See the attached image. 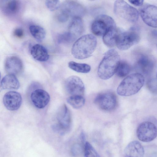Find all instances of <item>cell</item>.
Masks as SVG:
<instances>
[{
	"label": "cell",
	"mask_w": 157,
	"mask_h": 157,
	"mask_svg": "<svg viewBox=\"0 0 157 157\" xmlns=\"http://www.w3.org/2000/svg\"><path fill=\"white\" fill-rule=\"evenodd\" d=\"M23 66L21 59L17 56H10L6 58L5 63V68L8 74L15 75L21 73Z\"/></svg>",
	"instance_id": "14"
},
{
	"label": "cell",
	"mask_w": 157,
	"mask_h": 157,
	"mask_svg": "<svg viewBox=\"0 0 157 157\" xmlns=\"http://www.w3.org/2000/svg\"><path fill=\"white\" fill-rule=\"evenodd\" d=\"M120 31L117 29L116 26L108 30L103 36V40L105 44L109 47L116 46Z\"/></svg>",
	"instance_id": "21"
},
{
	"label": "cell",
	"mask_w": 157,
	"mask_h": 157,
	"mask_svg": "<svg viewBox=\"0 0 157 157\" xmlns=\"http://www.w3.org/2000/svg\"><path fill=\"white\" fill-rule=\"evenodd\" d=\"M67 91L71 96H82L84 94L85 86L81 79L76 76L68 77L65 82Z\"/></svg>",
	"instance_id": "12"
},
{
	"label": "cell",
	"mask_w": 157,
	"mask_h": 157,
	"mask_svg": "<svg viewBox=\"0 0 157 157\" xmlns=\"http://www.w3.org/2000/svg\"></svg>",
	"instance_id": "32"
},
{
	"label": "cell",
	"mask_w": 157,
	"mask_h": 157,
	"mask_svg": "<svg viewBox=\"0 0 157 157\" xmlns=\"http://www.w3.org/2000/svg\"><path fill=\"white\" fill-rule=\"evenodd\" d=\"M29 30L32 36L37 41H41L45 37V30L40 26L32 25L29 27Z\"/></svg>",
	"instance_id": "23"
},
{
	"label": "cell",
	"mask_w": 157,
	"mask_h": 157,
	"mask_svg": "<svg viewBox=\"0 0 157 157\" xmlns=\"http://www.w3.org/2000/svg\"><path fill=\"white\" fill-rule=\"evenodd\" d=\"M13 34L15 36L18 38H21L23 36L24 31L21 28H17L14 30Z\"/></svg>",
	"instance_id": "29"
},
{
	"label": "cell",
	"mask_w": 157,
	"mask_h": 157,
	"mask_svg": "<svg viewBox=\"0 0 157 157\" xmlns=\"http://www.w3.org/2000/svg\"><path fill=\"white\" fill-rule=\"evenodd\" d=\"M136 64L143 73L148 74L153 70L155 63L152 57L146 55H142L137 59Z\"/></svg>",
	"instance_id": "17"
},
{
	"label": "cell",
	"mask_w": 157,
	"mask_h": 157,
	"mask_svg": "<svg viewBox=\"0 0 157 157\" xmlns=\"http://www.w3.org/2000/svg\"><path fill=\"white\" fill-rule=\"evenodd\" d=\"M45 5L50 11H53L59 8L61 4L59 0H46Z\"/></svg>",
	"instance_id": "28"
},
{
	"label": "cell",
	"mask_w": 157,
	"mask_h": 157,
	"mask_svg": "<svg viewBox=\"0 0 157 157\" xmlns=\"http://www.w3.org/2000/svg\"><path fill=\"white\" fill-rule=\"evenodd\" d=\"M94 101L101 109L108 111L115 109L117 104L116 95L109 91L99 94L95 98Z\"/></svg>",
	"instance_id": "9"
},
{
	"label": "cell",
	"mask_w": 157,
	"mask_h": 157,
	"mask_svg": "<svg viewBox=\"0 0 157 157\" xmlns=\"http://www.w3.org/2000/svg\"><path fill=\"white\" fill-rule=\"evenodd\" d=\"M129 2L132 4L136 6H142L143 4V0H129Z\"/></svg>",
	"instance_id": "31"
},
{
	"label": "cell",
	"mask_w": 157,
	"mask_h": 157,
	"mask_svg": "<svg viewBox=\"0 0 157 157\" xmlns=\"http://www.w3.org/2000/svg\"><path fill=\"white\" fill-rule=\"evenodd\" d=\"M67 102L75 109L82 107L85 103V100L82 96H71L67 99Z\"/></svg>",
	"instance_id": "24"
},
{
	"label": "cell",
	"mask_w": 157,
	"mask_h": 157,
	"mask_svg": "<svg viewBox=\"0 0 157 157\" xmlns=\"http://www.w3.org/2000/svg\"><path fill=\"white\" fill-rule=\"evenodd\" d=\"M20 86V83L16 76L8 74L2 78L0 87L3 90H16Z\"/></svg>",
	"instance_id": "20"
},
{
	"label": "cell",
	"mask_w": 157,
	"mask_h": 157,
	"mask_svg": "<svg viewBox=\"0 0 157 157\" xmlns=\"http://www.w3.org/2000/svg\"><path fill=\"white\" fill-rule=\"evenodd\" d=\"M81 150V147L79 144H75L72 147V153L74 155H77L80 153Z\"/></svg>",
	"instance_id": "30"
},
{
	"label": "cell",
	"mask_w": 157,
	"mask_h": 157,
	"mask_svg": "<svg viewBox=\"0 0 157 157\" xmlns=\"http://www.w3.org/2000/svg\"><path fill=\"white\" fill-rule=\"evenodd\" d=\"M30 98L33 105L40 109L44 108L50 99L48 93L42 89H37L33 91L31 94Z\"/></svg>",
	"instance_id": "15"
},
{
	"label": "cell",
	"mask_w": 157,
	"mask_h": 157,
	"mask_svg": "<svg viewBox=\"0 0 157 157\" xmlns=\"http://www.w3.org/2000/svg\"><path fill=\"white\" fill-rule=\"evenodd\" d=\"M2 4L3 10L8 14H15L19 10L20 4L18 1L15 0L3 1Z\"/></svg>",
	"instance_id": "22"
},
{
	"label": "cell",
	"mask_w": 157,
	"mask_h": 157,
	"mask_svg": "<svg viewBox=\"0 0 157 157\" xmlns=\"http://www.w3.org/2000/svg\"><path fill=\"white\" fill-rule=\"evenodd\" d=\"M60 12L58 15L59 21L61 22L67 21L69 18L80 17L85 14L84 8L79 3L72 1H67L61 4Z\"/></svg>",
	"instance_id": "4"
},
{
	"label": "cell",
	"mask_w": 157,
	"mask_h": 157,
	"mask_svg": "<svg viewBox=\"0 0 157 157\" xmlns=\"http://www.w3.org/2000/svg\"><path fill=\"white\" fill-rule=\"evenodd\" d=\"M31 54L35 59L40 62L46 61L49 58L48 52L46 48L38 44H36L32 47Z\"/></svg>",
	"instance_id": "19"
},
{
	"label": "cell",
	"mask_w": 157,
	"mask_h": 157,
	"mask_svg": "<svg viewBox=\"0 0 157 157\" xmlns=\"http://www.w3.org/2000/svg\"><path fill=\"white\" fill-rule=\"evenodd\" d=\"M84 150L85 157H99L97 151L88 142H85Z\"/></svg>",
	"instance_id": "27"
},
{
	"label": "cell",
	"mask_w": 157,
	"mask_h": 157,
	"mask_svg": "<svg viewBox=\"0 0 157 157\" xmlns=\"http://www.w3.org/2000/svg\"><path fill=\"white\" fill-rule=\"evenodd\" d=\"M120 61V56L115 50L107 52L98 67L99 77L104 80L110 78L116 73Z\"/></svg>",
	"instance_id": "2"
},
{
	"label": "cell",
	"mask_w": 157,
	"mask_h": 157,
	"mask_svg": "<svg viewBox=\"0 0 157 157\" xmlns=\"http://www.w3.org/2000/svg\"><path fill=\"white\" fill-rule=\"evenodd\" d=\"M56 118L57 123L53 126L54 130L62 135L68 132L71 127V118L69 110L66 105L59 108Z\"/></svg>",
	"instance_id": "7"
},
{
	"label": "cell",
	"mask_w": 157,
	"mask_h": 157,
	"mask_svg": "<svg viewBox=\"0 0 157 157\" xmlns=\"http://www.w3.org/2000/svg\"><path fill=\"white\" fill-rule=\"evenodd\" d=\"M97 45L96 38L89 34L78 39L73 44L71 53L75 58L83 59L90 56L94 52Z\"/></svg>",
	"instance_id": "1"
},
{
	"label": "cell",
	"mask_w": 157,
	"mask_h": 157,
	"mask_svg": "<svg viewBox=\"0 0 157 157\" xmlns=\"http://www.w3.org/2000/svg\"><path fill=\"white\" fill-rule=\"evenodd\" d=\"M69 67L71 69L78 72L87 73L91 69L90 66L86 63H81L71 61L68 63Z\"/></svg>",
	"instance_id": "25"
},
{
	"label": "cell",
	"mask_w": 157,
	"mask_h": 157,
	"mask_svg": "<svg viewBox=\"0 0 157 157\" xmlns=\"http://www.w3.org/2000/svg\"><path fill=\"white\" fill-rule=\"evenodd\" d=\"M136 134L141 141L148 142L154 140L157 136V128L153 123L145 121L141 123L137 128Z\"/></svg>",
	"instance_id": "10"
},
{
	"label": "cell",
	"mask_w": 157,
	"mask_h": 157,
	"mask_svg": "<svg viewBox=\"0 0 157 157\" xmlns=\"http://www.w3.org/2000/svg\"><path fill=\"white\" fill-rule=\"evenodd\" d=\"M130 70V66L127 62L120 61L115 73L118 77H123L129 73Z\"/></svg>",
	"instance_id": "26"
},
{
	"label": "cell",
	"mask_w": 157,
	"mask_h": 157,
	"mask_svg": "<svg viewBox=\"0 0 157 157\" xmlns=\"http://www.w3.org/2000/svg\"><path fill=\"white\" fill-rule=\"evenodd\" d=\"M124 152L128 157H143L144 154V150L139 142L133 141L127 146Z\"/></svg>",
	"instance_id": "18"
},
{
	"label": "cell",
	"mask_w": 157,
	"mask_h": 157,
	"mask_svg": "<svg viewBox=\"0 0 157 157\" xmlns=\"http://www.w3.org/2000/svg\"><path fill=\"white\" fill-rule=\"evenodd\" d=\"M116 26L112 18L107 15L102 14L98 16L93 21L91 30L95 35L103 36L110 29Z\"/></svg>",
	"instance_id": "8"
},
{
	"label": "cell",
	"mask_w": 157,
	"mask_h": 157,
	"mask_svg": "<svg viewBox=\"0 0 157 157\" xmlns=\"http://www.w3.org/2000/svg\"><path fill=\"white\" fill-rule=\"evenodd\" d=\"M22 101V98L20 94L15 91H10L6 93L3 99L4 106L10 111L18 109L21 106Z\"/></svg>",
	"instance_id": "13"
},
{
	"label": "cell",
	"mask_w": 157,
	"mask_h": 157,
	"mask_svg": "<svg viewBox=\"0 0 157 157\" xmlns=\"http://www.w3.org/2000/svg\"><path fill=\"white\" fill-rule=\"evenodd\" d=\"M144 78L140 73L131 74L124 78L117 89L120 95L128 96L137 93L144 85Z\"/></svg>",
	"instance_id": "3"
},
{
	"label": "cell",
	"mask_w": 157,
	"mask_h": 157,
	"mask_svg": "<svg viewBox=\"0 0 157 157\" xmlns=\"http://www.w3.org/2000/svg\"><path fill=\"white\" fill-rule=\"evenodd\" d=\"M140 35L138 31L132 28L128 31H120L116 46L121 50L129 49L140 41Z\"/></svg>",
	"instance_id": "6"
},
{
	"label": "cell",
	"mask_w": 157,
	"mask_h": 157,
	"mask_svg": "<svg viewBox=\"0 0 157 157\" xmlns=\"http://www.w3.org/2000/svg\"><path fill=\"white\" fill-rule=\"evenodd\" d=\"M84 29V24L81 18L75 17L69 24L68 32L74 41L82 34Z\"/></svg>",
	"instance_id": "16"
},
{
	"label": "cell",
	"mask_w": 157,
	"mask_h": 157,
	"mask_svg": "<svg viewBox=\"0 0 157 157\" xmlns=\"http://www.w3.org/2000/svg\"><path fill=\"white\" fill-rule=\"evenodd\" d=\"M114 11L118 17L128 22H136L139 18V13L137 10L123 0L115 2Z\"/></svg>",
	"instance_id": "5"
},
{
	"label": "cell",
	"mask_w": 157,
	"mask_h": 157,
	"mask_svg": "<svg viewBox=\"0 0 157 157\" xmlns=\"http://www.w3.org/2000/svg\"><path fill=\"white\" fill-rule=\"evenodd\" d=\"M140 14L143 21L147 25L157 28V7L152 5H143L140 10Z\"/></svg>",
	"instance_id": "11"
}]
</instances>
